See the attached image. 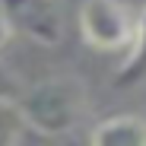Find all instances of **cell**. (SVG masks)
<instances>
[{
	"instance_id": "cell-1",
	"label": "cell",
	"mask_w": 146,
	"mask_h": 146,
	"mask_svg": "<svg viewBox=\"0 0 146 146\" xmlns=\"http://www.w3.org/2000/svg\"><path fill=\"white\" fill-rule=\"evenodd\" d=\"M16 108L22 124L44 133V137H64L73 133L86 117V86L76 76H51L29 89L16 92Z\"/></svg>"
},
{
	"instance_id": "cell-2",
	"label": "cell",
	"mask_w": 146,
	"mask_h": 146,
	"mask_svg": "<svg viewBox=\"0 0 146 146\" xmlns=\"http://www.w3.org/2000/svg\"><path fill=\"white\" fill-rule=\"evenodd\" d=\"M10 32H19L41 48H57L67 35L64 0H0Z\"/></svg>"
},
{
	"instance_id": "cell-3",
	"label": "cell",
	"mask_w": 146,
	"mask_h": 146,
	"mask_svg": "<svg viewBox=\"0 0 146 146\" xmlns=\"http://www.w3.org/2000/svg\"><path fill=\"white\" fill-rule=\"evenodd\" d=\"M80 32L86 44L99 48V51H117V48L130 44L133 16L121 0H83Z\"/></svg>"
},
{
	"instance_id": "cell-4",
	"label": "cell",
	"mask_w": 146,
	"mask_h": 146,
	"mask_svg": "<svg viewBox=\"0 0 146 146\" xmlns=\"http://www.w3.org/2000/svg\"><path fill=\"white\" fill-rule=\"evenodd\" d=\"M89 140L95 146H146V117L140 114H114L95 124Z\"/></svg>"
},
{
	"instance_id": "cell-5",
	"label": "cell",
	"mask_w": 146,
	"mask_h": 146,
	"mask_svg": "<svg viewBox=\"0 0 146 146\" xmlns=\"http://www.w3.org/2000/svg\"><path fill=\"white\" fill-rule=\"evenodd\" d=\"M140 83H146V7H143L140 19L133 22L127 57H124V64L117 67V76H114L117 89H130V86H140Z\"/></svg>"
},
{
	"instance_id": "cell-6",
	"label": "cell",
	"mask_w": 146,
	"mask_h": 146,
	"mask_svg": "<svg viewBox=\"0 0 146 146\" xmlns=\"http://www.w3.org/2000/svg\"><path fill=\"white\" fill-rule=\"evenodd\" d=\"M22 117H19V108L16 102H0V146H10L22 137Z\"/></svg>"
},
{
	"instance_id": "cell-7",
	"label": "cell",
	"mask_w": 146,
	"mask_h": 146,
	"mask_svg": "<svg viewBox=\"0 0 146 146\" xmlns=\"http://www.w3.org/2000/svg\"><path fill=\"white\" fill-rule=\"evenodd\" d=\"M16 92H19V83L7 73V67L0 64V102H10V99H16Z\"/></svg>"
},
{
	"instance_id": "cell-8",
	"label": "cell",
	"mask_w": 146,
	"mask_h": 146,
	"mask_svg": "<svg viewBox=\"0 0 146 146\" xmlns=\"http://www.w3.org/2000/svg\"><path fill=\"white\" fill-rule=\"evenodd\" d=\"M10 35H13V32H10V26H7V19H3V13H0V48H3V44L10 41Z\"/></svg>"
},
{
	"instance_id": "cell-9",
	"label": "cell",
	"mask_w": 146,
	"mask_h": 146,
	"mask_svg": "<svg viewBox=\"0 0 146 146\" xmlns=\"http://www.w3.org/2000/svg\"><path fill=\"white\" fill-rule=\"evenodd\" d=\"M121 3H124L127 10H130V7H140V10H143V7H146V0H121Z\"/></svg>"
}]
</instances>
